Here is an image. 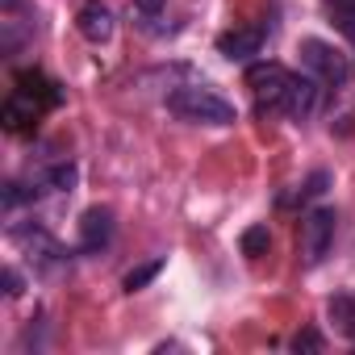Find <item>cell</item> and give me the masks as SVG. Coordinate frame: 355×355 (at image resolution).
I'll use <instances>...</instances> for the list:
<instances>
[{"mask_svg":"<svg viewBox=\"0 0 355 355\" xmlns=\"http://www.w3.org/2000/svg\"><path fill=\"white\" fill-rule=\"evenodd\" d=\"M167 109L180 121H197V125H234V105L209 88H197V84L167 92Z\"/></svg>","mask_w":355,"mask_h":355,"instance_id":"obj_1","label":"cell"},{"mask_svg":"<svg viewBox=\"0 0 355 355\" xmlns=\"http://www.w3.org/2000/svg\"><path fill=\"white\" fill-rule=\"evenodd\" d=\"M247 88H251L259 113H288L293 71L280 67V63H251V67H247Z\"/></svg>","mask_w":355,"mask_h":355,"instance_id":"obj_2","label":"cell"},{"mask_svg":"<svg viewBox=\"0 0 355 355\" xmlns=\"http://www.w3.org/2000/svg\"><path fill=\"white\" fill-rule=\"evenodd\" d=\"M297 55H301V63L313 71V80H322L326 88H343V84H347V76H351L347 55H343V51H334V46H330V42H322V38H305V42L297 46Z\"/></svg>","mask_w":355,"mask_h":355,"instance_id":"obj_3","label":"cell"},{"mask_svg":"<svg viewBox=\"0 0 355 355\" xmlns=\"http://www.w3.org/2000/svg\"><path fill=\"white\" fill-rule=\"evenodd\" d=\"M334 209H309L305 214V222H301V259L309 263V268H318L326 255H330V247H334Z\"/></svg>","mask_w":355,"mask_h":355,"instance_id":"obj_4","label":"cell"},{"mask_svg":"<svg viewBox=\"0 0 355 355\" xmlns=\"http://www.w3.org/2000/svg\"><path fill=\"white\" fill-rule=\"evenodd\" d=\"M109 239H113V209L92 205V209L80 218V251H105Z\"/></svg>","mask_w":355,"mask_h":355,"instance_id":"obj_5","label":"cell"},{"mask_svg":"<svg viewBox=\"0 0 355 355\" xmlns=\"http://www.w3.org/2000/svg\"><path fill=\"white\" fill-rule=\"evenodd\" d=\"M38 113H42V105H38L34 96H26V92L13 88V96L5 101V109H0V121H5L9 134H26V130H34Z\"/></svg>","mask_w":355,"mask_h":355,"instance_id":"obj_6","label":"cell"},{"mask_svg":"<svg viewBox=\"0 0 355 355\" xmlns=\"http://www.w3.org/2000/svg\"><path fill=\"white\" fill-rule=\"evenodd\" d=\"M76 30H80L88 42H96V46H101V42H109V38H113V13L101 5V0H88V5L76 13Z\"/></svg>","mask_w":355,"mask_h":355,"instance_id":"obj_7","label":"cell"},{"mask_svg":"<svg viewBox=\"0 0 355 355\" xmlns=\"http://www.w3.org/2000/svg\"><path fill=\"white\" fill-rule=\"evenodd\" d=\"M259 46H263V30H226L218 38V51L226 59H251L259 55Z\"/></svg>","mask_w":355,"mask_h":355,"instance_id":"obj_8","label":"cell"},{"mask_svg":"<svg viewBox=\"0 0 355 355\" xmlns=\"http://www.w3.org/2000/svg\"><path fill=\"white\" fill-rule=\"evenodd\" d=\"M326 318H330L334 334H343V338L355 343V293H334L326 301Z\"/></svg>","mask_w":355,"mask_h":355,"instance_id":"obj_9","label":"cell"},{"mask_svg":"<svg viewBox=\"0 0 355 355\" xmlns=\"http://www.w3.org/2000/svg\"><path fill=\"white\" fill-rule=\"evenodd\" d=\"M313 105H318V80H313V76H293L288 113H293V117H305V113H313Z\"/></svg>","mask_w":355,"mask_h":355,"instance_id":"obj_10","label":"cell"},{"mask_svg":"<svg viewBox=\"0 0 355 355\" xmlns=\"http://www.w3.org/2000/svg\"><path fill=\"white\" fill-rule=\"evenodd\" d=\"M159 272H163V259L155 255V259H146V263L130 268V272H125V280H121V288H125V293H138V288H146V284H150Z\"/></svg>","mask_w":355,"mask_h":355,"instance_id":"obj_11","label":"cell"},{"mask_svg":"<svg viewBox=\"0 0 355 355\" xmlns=\"http://www.w3.org/2000/svg\"><path fill=\"white\" fill-rule=\"evenodd\" d=\"M163 5L167 0H130V21L142 30H155V21L163 17Z\"/></svg>","mask_w":355,"mask_h":355,"instance_id":"obj_12","label":"cell"},{"mask_svg":"<svg viewBox=\"0 0 355 355\" xmlns=\"http://www.w3.org/2000/svg\"><path fill=\"white\" fill-rule=\"evenodd\" d=\"M322 5H326L330 21H334L347 38H355V0H322Z\"/></svg>","mask_w":355,"mask_h":355,"instance_id":"obj_13","label":"cell"},{"mask_svg":"<svg viewBox=\"0 0 355 355\" xmlns=\"http://www.w3.org/2000/svg\"><path fill=\"white\" fill-rule=\"evenodd\" d=\"M239 247H243V255H247V259H259V255H268V247H272V234H268V226H247V230H243V239H239Z\"/></svg>","mask_w":355,"mask_h":355,"instance_id":"obj_14","label":"cell"},{"mask_svg":"<svg viewBox=\"0 0 355 355\" xmlns=\"http://www.w3.org/2000/svg\"><path fill=\"white\" fill-rule=\"evenodd\" d=\"M76 180H80L76 163H55V167L46 171V189H55V193H71V189H76Z\"/></svg>","mask_w":355,"mask_h":355,"instance_id":"obj_15","label":"cell"},{"mask_svg":"<svg viewBox=\"0 0 355 355\" xmlns=\"http://www.w3.org/2000/svg\"><path fill=\"white\" fill-rule=\"evenodd\" d=\"M34 197H38V189H26V184H17V180H9L5 193H0L5 209H17V205H26V201H34Z\"/></svg>","mask_w":355,"mask_h":355,"instance_id":"obj_16","label":"cell"},{"mask_svg":"<svg viewBox=\"0 0 355 355\" xmlns=\"http://www.w3.org/2000/svg\"><path fill=\"white\" fill-rule=\"evenodd\" d=\"M293 351H297V355H301V351H322V334H318L313 326L297 330V334H293Z\"/></svg>","mask_w":355,"mask_h":355,"instance_id":"obj_17","label":"cell"},{"mask_svg":"<svg viewBox=\"0 0 355 355\" xmlns=\"http://www.w3.org/2000/svg\"><path fill=\"white\" fill-rule=\"evenodd\" d=\"M326 184H330V171H313L309 180L301 184V201H313V197H322V193H326Z\"/></svg>","mask_w":355,"mask_h":355,"instance_id":"obj_18","label":"cell"},{"mask_svg":"<svg viewBox=\"0 0 355 355\" xmlns=\"http://www.w3.org/2000/svg\"><path fill=\"white\" fill-rule=\"evenodd\" d=\"M5 297H21V272L5 268Z\"/></svg>","mask_w":355,"mask_h":355,"instance_id":"obj_19","label":"cell"}]
</instances>
